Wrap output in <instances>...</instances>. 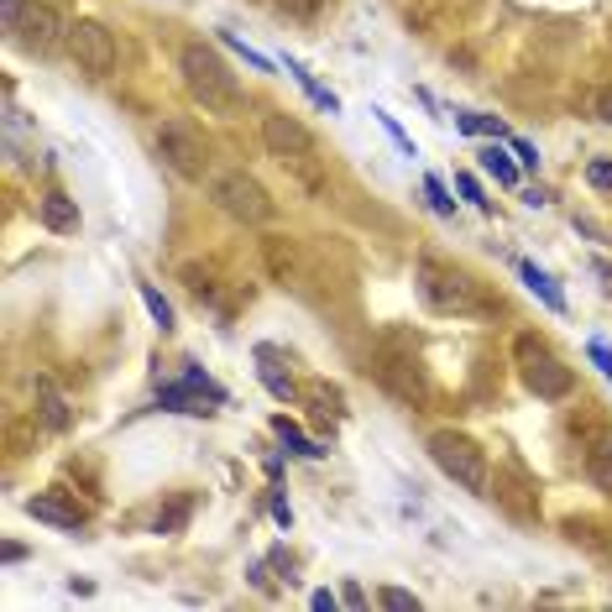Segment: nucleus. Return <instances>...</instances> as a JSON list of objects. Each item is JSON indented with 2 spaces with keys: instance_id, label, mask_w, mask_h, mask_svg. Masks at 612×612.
<instances>
[{
  "instance_id": "1",
  "label": "nucleus",
  "mask_w": 612,
  "mask_h": 612,
  "mask_svg": "<svg viewBox=\"0 0 612 612\" xmlns=\"http://www.w3.org/2000/svg\"><path fill=\"white\" fill-rule=\"evenodd\" d=\"M178 74H184V89H189V100L204 105V116H241L246 110V95H241V84L236 74L225 68V58L215 48H204V42H184V53H178Z\"/></svg>"
},
{
  "instance_id": "19",
  "label": "nucleus",
  "mask_w": 612,
  "mask_h": 612,
  "mask_svg": "<svg viewBox=\"0 0 612 612\" xmlns=\"http://www.w3.org/2000/svg\"><path fill=\"white\" fill-rule=\"evenodd\" d=\"M586 476H592L602 492H612V440H602L592 456H586Z\"/></svg>"
},
{
  "instance_id": "10",
  "label": "nucleus",
  "mask_w": 612,
  "mask_h": 612,
  "mask_svg": "<svg viewBox=\"0 0 612 612\" xmlns=\"http://www.w3.org/2000/svg\"><path fill=\"white\" fill-rule=\"evenodd\" d=\"M225 393L215 388L210 377H204L199 367L184 372V382H173V388H163V408H173V414H210L204 403H220Z\"/></svg>"
},
{
  "instance_id": "22",
  "label": "nucleus",
  "mask_w": 612,
  "mask_h": 612,
  "mask_svg": "<svg viewBox=\"0 0 612 612\" xmlns=\"http://www.w3.org/2000/svg\"><path fill=\"white\" fill-rule=\"evenodd\" d=\"M220 42H225V48H236V53H241L246 63H252V68H257V74H272V58H262L257 48H246V42H241L236 32H220Z\"/></svg>"
},
{
  "instance_id": "7",
  "label": "nucleus",
  "mask_w": 612,
  "mask_h": 612,
  "mask_svg": "<svg viewBox=\"0 0 612 612\" xmlns=\"http://www.w3.org/2000/svg\"><path fill=\"white\" fill-rule=\"evenodd\" d=\"M262 147L272 157H283V163L304 168L309 173V157H314V136L299 116H288V110H267L262 116Z\"/></svg>"
},
{
  "instance_id": "14",
  "label": "nucleus",
  "mask_w": 612,
  "mask_h": 612,
  "mask_svg": "<svg viewBox=\"0 0 612 612\" xmlns=\"http://www.w3.org/2000/svg\"><path fill=\"white\" fill-rule=\"evenodd\" d=\"M32 393H37V403H42V424H48V429H68V398L53 388V382L37 377Z\"/></svg>"
},
{
  "instance_id": "21",
  "label": "nucleus",
  "mask_w": 612,
  "mask_h": 612,
  "mask_svg": "<svg viewBox=\"0 0 612 612\" xmlns=\"http://www.w3.org/2000/svg\"><path fill=\"white\" fill-rule=\"evenodd\" d=\"M142 304H147V314L157 320V330H173V304H168L152 283H142Z\"/></svg>"
},
{
  "instance_id": "6",
  "label": "nucleus",
  "mask_w": 612,
  "mask_h": 612,
  "mask_svg": "<svg viewBox=\"0 0 612 612\" xmlns=\"http://www.w3.org/2000/svg\"><path fill=\"white\" fill-rule=\"evenodd\" d=\"M157 157H163L178 178H189V184H204V178H210V147H204V136L184 116L157 126Z\"/></svg>"
},
{
  "instance_id": "13",
  "label": "nucleus",
  "mask_w": 612,
  "mask_h": 612,
  "mask_svg": "<svg viewBox=\"0 0 612 612\" xmlns=\"http://www.w3.org/2000/svg\"><path fill=\"white\" fill-rule=\"evenodd\" d=\"M518 278H524V288L534 293V299L550 309V314H565V299H560V288H555V278L550 272H539L534 262H518Z\"/></svg>"
},
{
  "instance_id": "32",
  "label": "nucleus",
  "mask_w": 612,
  "mask_h": 612,
  "mask_svg": "<svg viewBox=\"0 0 612 612\" xmlns=\"http://www.w3.org/2000/svg\"><path fill=\"white\" fill-rule=\"evenodd\" d=\"M21 11H27V0H0V21H6V32L21 21Z\"/></svg>"
},
{
  "instance_id": "34",
  "label": "nucleus",
  "mask_w": 612,
  "mask_h": 612,
  "mask_svg": "<svg viewBox=\"0 0 612 612\" xmlns=\"http://www.w3.org/2000/svg\"><path fill=\"white\" fill-rule=\"evenodd\" d=\"M0 555H6V565H16V560H21V555H27V550H21V544H16V539H6V550H0Z\"/></svg>"
},
{
  "instance_id": "27",
  "label": "nucleus",
  "mask_w": 612,
  "mask_h": 612,
  "mask_svg": "<svg viewBox=\"0 0 612 612\" xmlns=\"http://www.w3.org/2000/svg\"><path fill=\"white\" fill-rule=\"evenodd\" d=\"M372 116H377V121H382V131H388V136H393V142H398V147H403V152H408V157H414V142H408V136H403V126H398V121H393V116H388V110H372Z\"/></svg>"
},
{
  "instance_id": "18",
  "label": "nucleus",
  "mask_w": 612,
  "mask_h": 612,
  "mask_svg": "<svg viewBox=\"0 0 612 612\" xmlns=\"http://www.w3.org/2000/svg\"><path fill=\"white\" fill-rule=\"evenodd\" d=\"M272 429H278V435H283V445L293 450V456H309V461H320V456H325V445H314V440H309V435H304V429L293 424L288 414H278V419H272Z\"/></svg>"
},
{
  "instance_id": "11",
  "label": "nucleus",
  "mask_w": 612,
  "mask_h": 612,
  "mask_svg": "<svg viewBox=\"0 0 612 612\" xmlns=\"http://www.w3.org/2000/svg\"><path fill=\"white\" fill-rule=\"evenodd\" d=\"M37 215H42V225H48V231H58V236H74L79 231V204L68 199L63 189H48L37 199Z\"/></svg>"
},
{
  "instance_id": "12",
  "label": "nucleus",
  "mask_w": 612,
  "mask_h": 612,
  "mask_svg": "<svg viewBox=\"0 0 612 612\" xmlns=\"http://www.w3.org/2000/svg\"><path fill=\"white\" fill-rule=\"evenodd\" d=\"M27 513L37 518V524H53V529H79V524H84V513H79V508H68V503H58L53 492L27 497Z\"/></svg>"
},
{
  "instance_id": "23",
  "label": "nucleus",
  "mask_w": 612,
  "mask_h": 612,
  "mask_svg": "<svg viewBox=\"0 0 612 612\" xmlns=\"http://www.w3.org/2000/svg\"><path fill=\"white\" fill-rule=\"evenodd\" d=\"M382 607H393V612H419V597L414 592H403V586H382Z\"/></svg>"
},
{
  "instance_id": "17",
  "label": "nucleus",
  "mask_w": 612,
  "mask_h": 612,
  "mask_svg": "<svg viewBox=\"0 0 612 612\" xmlns=\"http://www.w3.org/2000/svg\"><path fill=\"white\" fill-rule=\"evenodd\" d=\"M257 361H262V382H267V393H272V398H293V393H299V388H293V377L278 367V351H272V346H262V351H257Z\"/></svg>"
},
{
  "instance_id": "31",
  "label": "nucleus",
  "mask_w": 612,
  "mask_h": 612,
  "mask_svg": "<svg viewBox=\"0 0 612 612\" xmlns=\"http://www.w3.org/2000/svg\"><path fill=\"white\" fill-rule=\"evenodd\" d=\"M456 189H461V194H466V199L476 204V210H487V199H482V184H476L471 173H461V178H456Z\"/></svg>"
},
{
  "instance_id": "15",
  "label": "nucleus",
  "mask_w": 612,
  "mask_h": 612,
  "mask_svg": "<svg viewBox=\"0 0 612 612\" xmlns=\"http://www.w3.org/2000/svg\"><path fill=\"white\" fill-rule=\"evenodd\" d=\"M476 157H482V173H492L497 184H508V189L518 184V173H524V168H518V157H513V152L497 147V136H492V147H482Z\"/></svg>"
},
{
  "instance_id": "2",
  "label": "nucleus",
  "mask_w": 612,
  "mask_h": 612,
  "mask_svg": "<svg viewBox=\"0 0 612 612\" xmlns=\"http://www.w3.org/2000/svg\"><path fill=\"white\" fill-rule=\"evenodd\" d=\"M414 288H419V299L435 314H482V293H476V283L461 267H450L440 257H419Z\"/></svg>"
},
{
  "instance_id": "4",
  "label": "nucleus",
  "mask_w": 612,
  "mask_h": 612,
  "mask_svg": "<svg viewBox=\"0 0 612 612\" xmlns=\"http://www.w3.org/2000/svg\"><path fill=\"white\" fill-rule=\"evenodd\" d=\"M513 361H518V377H524V388L544 403H560V398H571V367H560V356L544 346V340L534 330H524L513 340Z\"/></svg>"
},
{
  "instance_id": "8",
  "label": "nucleus",
  "mask_w": 612,
  "mask_h": 612,
  "mask_svg": "<svg viewBox=\"0 0 612 612\" xmlns=\"http://www.w3.org/2000/svg\"><path fill=\"white\" fill-rule=\"evenodd\" d=\"M68 58H74L89 79H105L121 53H116L110 27H100V21H74V27H68Z\"/></svg>"
},
{
  "instance_id": "28",
  "label": "nucleus",
  "mask_w": 612,
  "mask_h": 612,
  "mask_svg": "<svg viewBox=\"0 0 612 612\" xmlns=\"http://www.w3.org/2000/svg\"><path fill=\"white\" fill-rule=\"evenodd\" d=\"M513 157H518V168H539V152H534V142H524V136H513Z\"/></svg>"
},
{
  "instance_id": "25",
  "label": "nucleus",
  "mask_w": 612,
  "mask_h": 612,
  "mask_svg": "<svg viewBox=\"0 0 612 612\" xmlns=\"http://www.w3.org/2000/svg\"><path fill=\"white\" fill-rule=\"evenodd\" d=\"M586 184L602 189V194H612V157H597V163L586 168Z\"/></svg>"
},
{
  "instance_id": "24",
  "label": "nucleus",
  "mask_w": 612,
  "mask_h": 612,
  "mask_svg": "<svg viewBox=\"0 0 612 612\" xmlns=\"http://www.w3.org/2000/svg\"><path fill=\"white\" fill-rule=\"evenodd\" d=\"M283 16H293V21H309V16H320V6L325 0H272Z\"/></svg>"
},
{
  "instance_id": "9",
  "label": "nucleus",
  "mask_w": 612,
  "mask_h": 612,
  "mask_svg": "<svg viewBox=\"0 0 612 612\" xmlns=\"http://www.w3.org/2000/svg\"><path fill=\"white\" fill-rule=\"evenodd\" d=\"M11 42H21L27 53H53L58 42H68V27L58 21L53 6H42V0H27V11H21V21L11 27Z\"/></svg>"
},
{
  "instance_id": "16",
  "label": "nucleus",
  "mask_w": 612,
  "mask_h": 612,
  "mask_svg": "<svg viewBox=\"0 0 612 612\" xmlns=\"http://www.w3.org/2000/svg\"><path fill=\"white\" fill-rule=\"evenodd\" d=\"M283 68H288V74H293V79H299V89H304V95H309L314 105H320V110H330V116H335V110H340V100L330 95V89H325L320 79H314V74H309V68H304L299 58H283Z\"/></svg>"
},
{
  "instance_id": "30",
  "label": "nucleus",
  "mask_w": 612,
  "mask_h": 612,
  "mask_svg": "<svg viewBox=\"0 0 612 612\" xmlns=\"http://www.w3.org/2000/svg\"><path fill=\"white\" fill-rule=\"evenodd\" d=\"M592 116L612 126V84H602V89H597V100H592Z\"/></svg>"
},
{
  "instance_id": "20",
  "label": "nucleus",
  "mask_w": 612,
  "mask_h": 612,
  "mask_svg": "<svg viewBox=\"0 0 612 612\" xmlns=\"http://www.w3.org/2000/svg\"><path fill=\"white\" fill-rule=\"evenodd\" d=\"M456 131H466V136H497V142L508 136V126L497 116H456Z\"/></svg>"
},
{
  "instance_id": "33",
  "label": "nucleus",
  "mask_w": 612,
  "mask_h": 612,
  "mask_svg": "<svg viewBox=\"0 0 612 612\" xmlns=\"http://www.w3.org/2000/svg\"><path fill=\"white\" fill-rule=\"evenodd\" d=\"M335 602H340L335 592H314V597H309V607H314V612H330Z\"/></svg>"
},
{
  "instance_id": "5",
  "label": "nucleus",
  "mask_w": 612,
  "mask_h": 612,
  "mask_svg": "<svg viewBox=\"0 0 612 612\" xmlns=\"http://www.w3.org/2000/svg\"><path fill=\"white\" fill-rule=\"evenodd\" d=\"M210 199H215L220 215H231V220H241V225H267L272 215H278L272 194H267L246 168H225V173H215V178H210Z\"/></svg>"
},
{
  "instance_id": "26",
  "label": "nucleus",
  "mask_w": 612,
  "mask_h": 612,
  "mask_svg": "<svg viewBox=\"0 0 612 612\" xmlns=\"http://www.w3.org/2000/svg\"><path fill=\"white\" fill-rule=\"evenodd\" d=\"M424 194L435 199V215H456V199L445 194V184H440V178H424Z\"/></svg>"
},
{
  "instance_id": "3",
  "label": "nucleus",
  "mask_w": 612,
  "mask_h": 612,
  "mask_svg": "<svg viewBox=\"0 0 612 612\" xmlns=\"http://www.w3.org/2000/svg\"><path fill=\"white\" fill-rule=\"evenodd\" d=\"M429 461H435L450 482L476 492V497H487L492 487V466H487V450L476 445L471 435H461V429H435L429 435Z\"/></svg>"
},
{
  "instance_id": "29",
  "label": "nucleus",
  "mask_w": 612,
  "mask_h": 612,
  "mask_svg": "<svg viewBox=\"0 0 612 612\" xmlns=\"http://www.w3.org/2000/svg\"><path fill=\"white\" fill-rule=\"evenodd\" d=\"M586 356H592V361H597V367H602V377L612 382V351L602 346V340H586Z\"/></svg>"
}]
</instances>
